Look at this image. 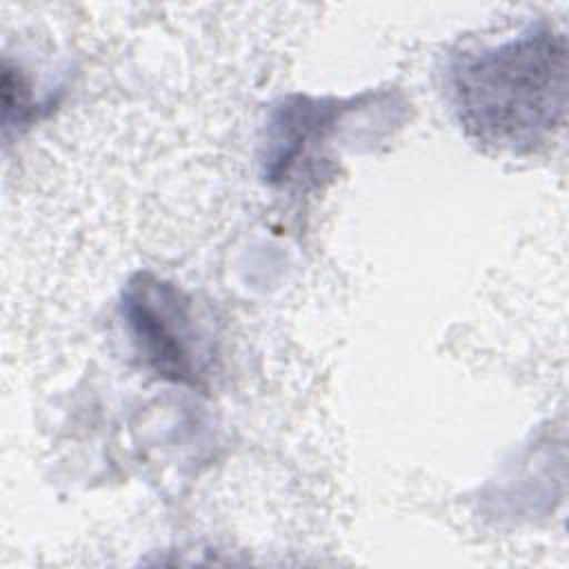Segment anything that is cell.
Instances as JSON below:
<instances>
[{
  "label": "cell",
  "instance_id": "cell-1",
  "mask_svg": "<svg viewBox=\"0 0 569 569\" xmlns=\"http://www.w3.org/2000/svg\"><path fill=\"white\" fill-rule=\"evenodd\" d=\"M449 96L467 136L498 149L529 151L565 116V38L536 27L500 47L462 53L449 64Z\"/></svg>",
  "mask_w": 569,
  "mask_h": 569
},
{
  "label": "cell",
  "instance_id": "cell-2",
  "mask_svg": "<svg viewBox=\"0 0 569 569\" xmlns=\"http://www.w3.org/2000/svg\"><path fill=\"white\" fill-rule=\"evenodd\" d=\"M122 316L144 362L171 380H193L198 338L189 302L182 293L151 273L129 280L122 296Z\"/></svg>",
  "mask_w": 569,
  "mask_h": 569
}]
</instances>
